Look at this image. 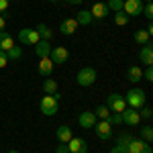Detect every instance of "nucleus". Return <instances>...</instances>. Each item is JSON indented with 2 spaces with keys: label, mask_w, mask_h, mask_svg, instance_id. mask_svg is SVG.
Returning <instances> with one entry per match:
<instances>
[{
  "label": "nucleus",
  "mask_w": 153,
  "mask_h": 153,
  "mask_svg": "<svg viewBox=\"0 0 153 153\" xmlns=\"http://www.w3.org/2000/svg\"><path fill=\"white\" fill-rule=\"evenodd\" d=\"M43 92H45V94H55V92H59L57 82H55L53 78H47V80L43 82Z\"/></svg>",
  "instance_id": "nucleus-24"
},
{
  "label": "nucleus",
  "mask_w": 153,
  "mask_h": 153,
  "mask_svg": "<svg viewBox=\"0 0 153 153\" xmlns=\"http://www.w3.org/2000/svg\"><path fill=\"white\" fill-rule=\"evenodd\" d=\"M68 4H71V6H76V4H82V0H65Z\"/></svg>",
  "instance_id": "nucleus-39"
},
{
  "label": "nucleus",
  "mask_w": 153,
  "mask_h": 153,
  "mask_svg": "<svg viewBox=\"0 0 153 153\" xmlns=\"http://www.w3.org/2000/svg\"><path fill=\"white\" fill-rule=\"evenodd\" d=\"M76 82L78 86H82V88H88V86H92L96 82V70L94 68H82V70L78 71V76H76Z\"/></svg>",
  "instance_id": "nucleus-3"
},
{
  "label": "nucleus",
  "mask_w": 153,
  "mask_h": 153,
  "mask_svg": "<svg viewBox=\"0 0 153 153\" xmlns=\"http://www.w3.org/2000/svg\"><path fill=\"white\" fill-rule=\"evenodd\" d=\"M135 41L139 45H147V43H151V35L145 29H139V31H135Z\"/></svg>",
  "instance_id": "nucleus-23"
},
{
  "label": "nucleus",
  "mask_w": 153,
  "mask_h": 153,
  "mask_svg": "<svg viewBox=\"0 0 153 153\" xmlns=\"http://www.w3.org/2000/svg\"><path fill=\"white\" fill-rule=\"evenodd\" d=\"M131 139H133V137H131L129 133H120V135H118V139H117V143H120V145H129Z\"/></svg>",
  "instance_id": "nucleus-33"
},
{
  "label": "nucleus",
  "mask_w": 153,
  "mask_h": 153,
  "mask_svg": "<svg viewBox=\"0 0 153 153\" xmlns=\"http://www.w3.org/2000/svg\"><path fill=\"white\" fill-rule=\"evenodd\" d=\"M55 153H70V149H68V143H59L57 147H55Z\"/></svg>",
  "instance_id": "nucleus-35"
},
{
  "label": "nucleus",
  "mask_w": 153,
  "mask_h": 153,
  "mask_svg": "<svg viewBox=\"0 0 153 153\" xmlns=\"http://www.w3.org/2000/svg\"><path fill=\"white\" fill-rule=\"evenodd\" d=\"M114 23H117L118 27H125V25L129 23V16H127L123 10H118V12H114Z\"/></svg>",
  "instance_id": "nucleus-29"
},
{
  "label": "nucleus",
  "mask_w": 153,
  "mask_h": 153,
  "mask_svg": "<svg viewBox=\"0 0 153 153\" xmlns=\"http://www.w3.org/2000/svg\"><path fill=\"white\" fill-rule=\"evenodd\" d=\"M94 114H96V118H100V120H108V117H110V108L106 104H102V106H98L94 110Z\"/></svg>",
  "instance_id": "nucleus-26"
},
{
  "label": "nucleus",
  "mask_w": 153,
  "mask_h": 153,
  "mask_svg": "<svg viewBox=\"0 0 153 153\" xmlns=\"http://www.w3.org/2000/svg\"><path fill=\"white\" fill-rule=\"evenodd\" d=\"M127 149H129V153H153L151 145L145 143L143 139H131V143L127 145Z\"/></svg>",
  "instance_id": "nucleus-10"
},
{
  "label": "nucleus",
  "mask_w": 153,
  "mask_h": 153,
  "mask_svg": "<svg viewBox=\"0 0 153 153\" xmlns=\"http://www.w3.org/2000/svg\"><path fill=\"white\" fill-rule=\"evenodd\" d=\"M141 139L145 143H151L153 141V129H151V125H147V127H143V129H141Z\"/></svg>",
  "instance_id": "nucleus-28"
},
{
  "label": "nucleus",
  "mask_w": 153,
  "mask_h": 153,
  "mask_svg": "<svg viewBox=\"0 0 153 153\" xmlns=\"http://www.w3.org/2000/svg\"><path fill=\"white\" fill-rule=\"evenodd\" d=\"M120 118H123V123H125V125H129V127H137V125L141 123L139 110H133V108H129V106L120 112Z\"/></svg>",
  "instance_id": "nucleus-9"
},
{
  "label": "nucleus",
  "mask_w": 153,
  "mask_h": 153,
  "mask_svg": "<svg viewBox=\"0 0 153 153\" xmlns=\"http://www.w3.org/2000/svg\"><path fill=\"white\" fill-rule=\"evenodd\" d=\"M35 29H37V33H39V37H41V39H45V41H51V37H53V31H51V29H49L45 23H39Z\"/></svg>",
  "instance_id": "nucleus-22"
},
{
  "label": "nucleus",
  "mask_w": 153,
  "mask_h": 153,
  "mask_svg": "<svg viewBox=\"0 0 153 153\" xmlns=\"http://www.w3.org/2000/svg\"><path fill=\"white\" fill-rule=\"evenodd\" d=\"M92 14H90V10H80L78 14H76V23H78V27H88V25H92Z\"/></svg>",
  "instance_id": "nucleus-20"
},
{
  "label": "nucleus",
  "mask_w": 153,
  "mask_h": 153,
  "mask_svg": "<svg viewBox=\"0 0 153 153\" xmlns=\"http://www.w3.org/2000/svg\"><path fill=\"white\" fill-rule=\"evenodd\" d=\"M8 4H10V0H0V12L8 10Z\"/></svg>",
  "instance_id": "nucleus-37"
},
{
  "label": "nucleus",
  "mask_w": 153,
  "mask_h": 153,
  "mask_svg": "<svg viewBox=\"0 0 153 153\" xmlns=\"http://www.w3.org/2000/svg\"><path fill=\"white\" fill-rule=\"evenodd\" d=\"M141 14L147 19V21H151V19H153V4H151V2H147V4L143 6V12H141Z\"/></svg>",
  "instance_id": "nucleus-30"
},
{
  "label": "nucleus",
  "mask_w": 153,
  "mask_h": 153,
  "mask_svg": "<svg viewBox=\"0 0 153 153\" xmlns=\"http://www.w3.org/2000/svg\"><path fill=\"white\" fill-rule=\"evenodd\" d=\"M92 129H94L96 137H98L100 141H108V139L112 137V125H110L108 120H100V123H96Z\"/></svg>",
  "instance_id": "nucleus-7"
},
{
  "label": "nucleus",
  "mask_w": 153,
  "mask_h": 153,
  "mask_svg": "<svg viewBox=\"0 0 153 153\" xmlns=\"http://www.w3.org/2000/svg\"><path fill=\"white\" fill-rule=\"evenodd\" d=\"M78 123H80L82 129H92L96 123H98V118H96V114L92 110H84V112H80V117H78Z\"/></svg>",
  "instance_id": "nucleus-11"
},
{
  "label": "nucleus",
  "mask_w": 153,
  "mask_h": 153,
  "mask_svg": "<svg viewBox=\"0 0 153 153\" xmlns=\"http://www.w3.org/2000/svg\"><path fill=\"white\" fill-rule=\"evenodd\" d=\"M10 47H14V39L8 31H0V51H8Z\"/></svg>",
  "instance_id": "nucleus-18"
},
{
  "label": "nucleus",
  "mask_w": 153,
  "mask_h": 153,
  "mask_svg": "<svg viewBox=\"0 0 153 153\" xmlns=\"http://www.w3.org/2000/svg\"><path fill=\"white\" fill-rule=\"evenodd\" d=\"M145 92H143L141 88H131L129 92L125 94V102H127V106L129 108H133V110H139V108H143L145 106Z\"/></svg>",
  "instance_id": "nucleus-1"
},
{
  "label": "nucleus",
  "mask_w": 153,
  "mask_h": 153,
  "mask_svg": "<svg viewBox=\"0 0 153 153\" xmlns=\"http://www.w3.org/2000/svg\"><path fill=\"white\" fill-rule=\"evenodd\" d=\"M76 29H78V23H76V19H65L63 23L59 25V33L65 37H70L76 33Z\"/></svg>",
  "instance_id": "nucleus-15"
},
{
  "label": "nucleus",
  "mask_w": 153,
  "mask_h": 153,
  "mask_svg": "<svg viewBox=\"0 0 153 153\" xmlns=\"http://www.w3.org/2000/svg\"><path fill=\"white\" fill-rule=\"evenodd\" d=\"M37 70H39V74H41L43 78H49L51 71H53V61H51L49 57H39V65H37Z\"/></svg>",
  "instance_id": "nucleus-13"
},
{
  "label": "nucleus",
  "mask_w": 153,
  "mask_h": 153,
  "mask_svg": "<svg viewBox=\"0 0 153 153\" xmlns=\"http://www.w3.org/2000/svg\"><path fill=\"white\" fill-rule=\"evenodd\" d=\"M68 57H70V51H68L65 47H61V45H57V47H51L49 59L53 61V65H61V63H65V61H68Z\"/></svg>",
  "instance_id": "nucleus-8"
},
{
  "label": "nucleus",
  "mask_w": 153,
  "mask_h": 153,
  "mask_svg": "<svg viewBox=\"0 0 153 153\" xmlns=\"http://www.w3.org/2000/svg\"><path fill=\"white\" fill-rule=\"evenodd\" d=\"M123 4H125V0H106V6H108V10H112V12L123 10Z\"/></svg>",
  "instance_id": "nucleus-27"
},
{
  "label": "nucleus",
  "mask_w": 153,
  "mask_h": 153,
  "mask_svg": "<svg viewBox=\"0 0 153 153\" xmlns=\"http://www.w3.org/2000/svg\"><path fill=\"white\" fill-rule=\"evenodd\" d=\"M139 59H141L143 65H153V47H151V43H147V45L141 47V51H139Z\"/></svg>",
  "instance_id": "nucleus-14"
},
{
  "label": "nucleus",
  "mask_w": 153,
  "mask_h": 153,
  "mask_svg": "<svg viewBox=\"0 0 153 153\" xmlns=\"http://www.w3.org/2000/svg\"><path fill=\"white\" fill-rule=\"evenodd\" d=\"M6 63H8L6 51H0V70H2V68H6Z\"/></svg>",
  "instance_id": "nucleus-36"
},
{
  "label": "nucleus",
  "mask_w": 153,
  "mask_h": 153,
  "mask_svg": "<svg viewBox=\"0 0 153 153\" xmlns=\"http://www.w3.org/2000/svg\"><path fill=\"white\" fill-rule=\"evenodd\" d=\"M6 57H8V61H19V59L23 57V49H21V45L10 47L8 51H6Z\"/></svg>",
  "instance_id": "nucleus-25"
},
{
  "label": "nucleus",
  "mask_w": 153,
  "mask_h": 153,
  "mask_svg": "<svg viewBox=\"0 0 153 153\" xmlns=\"http://www.w3.org/2000/svg\"><path fill=\"white\" fill-rule=\"evenodd\" d=\"M39 108H41V112H43L45 117H53L59 110V100L53 94H45L41 98V102H39Z\"/></svg>",
  "instance_id": "nucleus-2"
},
{
  "label": "nucleus",
  "mask_w": 153,
  "mask_h": 153,
  "mask_svg": "<svg viewBox=\"0 0 153 153\" xmlns=\"http://www.w3.org/2000/svg\"><path fill=\"white\" fill-rule=\"evenodd\" d=\"M145 2H153V0H145Z\"/></svg>",
  "instance_id": "nucleus-42"
},
{
  "label": "nucleus",
  "mask_w": 153,
  "mask_h": 153,
  "mask_svg": "<svg viewBox=\"0 0 153 153\" xmlns=\"http://www.w3.org/2000/svg\"><path fill=\"white\" fill-rule=\"evenodd\" d=\"M127 78H129L133 84L141 82V80H143V70H141V65H131V68H129V74H127Z\"/></svg>",
  "instance_id": "nucleus-21"
},
{
  "label": "nucleus",
  "mask_w": 153,
  "mask_h": 153,
  "mask_svg": "<svg viewBox=\"0 0 153 153\" xmlns=\"http://www.w3.org/2000/svg\"><path fill=\"white\" fill-rule=\"evenodd\" d=\"M68 149L70 153H88V143L82 137H71L68 141Z\"/></svg>",
  "instance_id": "nucleus-12"
},
{
  "label": "nucleus",
  "mask_w": 153,
  "mask_h": 153,
  "mask_svg": "<svg viewBox=\"0 0 153 153\" xmlns=\"http://www.w3.org/2000/svg\"><path fill=\"white\" fill-rule=\"evenodd\" d=\"M4 27H6V19L0 14V31H4Z\"/></svg>",
  "instance_id": "nucleus-38"
},
{
  "label": "nucleus",
  "mask_w": 153,
  "mask_h": 153,
  "mask_svg": "<svg viewBox=\"0 0 153 153\" xmlns=\"http://www.w3.org/2000/svg\"><path fill=\"white\" fill-rule=\"evenodd\" d=\"M110 153H129V149H127V145H120V143H114V145L110 147Z\"/></svg>",
  "instance_id": "nucleus-32"
},
{
  "label": "nucleus",
  "mask_w": 153,
  "mask_h": 153,
  "mask_svg": "<svg viewBox=\"0 0 153 153\" xmlns=\"http://www.w3.org/2000/svg\"><path fill=\"white\" fill-rule=\"evenodd\" d=\"M108 12L110 10H108V6H106V2H96V4H92L90 14H92V19H104Z\"/></svg>",
  "instance_id": "nucleus-16"
},
{
  "label": "nucleus",
  "mask_w": 153,
  "mask_h": 153,
  "mask_svg": "<svg viewBox=\"0 0 153 153\" xmlns=\"http://www.w3.org/2000/svg\"><path fill=\"white\" fill-rule=\"evenodd\" d=\"M35 53H37V57H49V53H51V43L45 41V39H41L35 45Z\"/></svg>",
  "instance_id": "nucleus-19"
},
{
  "label": "nucleus",
  "mask_w": 153,
  "mask_h": 153,
  "mask_svg": "<svg viewBox=\"0 0 153 153\" xmlns=\"http://www.w3.org/2000/svg\"><path fill=\"white\" fill-rule=\"evenodd\" d=\"M8 153H19V151H14V149H10V151H8Z\"/></svg>",
  "instance_id": "nucleus-40"
},
{
  "label": "nucleus",
  "mask_w": 153,
  "mask_h": 153,
  "mask_svg": "<svg viewBox=\"0 0 153 153\" xmlns=\"http://www.w3.org/2000/svg\"><path fill=\"white\" fill-rule=\"evenodd\" d=\"M143 80H147V82H151V80H153V68H151V65H147V70L143 71Z\"/></svg>",
  "instance_id": "nucleus-34"
},
{
  "label": "nucleus",
  "mask_w": 153,
  "mask_h": 153,
  "mask_svg": "<svg viewBox=\"0 0 153 153\" xmlns=\"http://www.w3.org/2000/svg\"><path fill=\"white\" fill-rule=\"evenodd\" d=\"M139 117H141V118H147V120H149V118L153 117V110L149 108V106H143V108H139Z\"/></svg>",
  "instance_id": "nucleus-31"
},
{
  "label": "nucleus",
  "mask_w": 153,
  "mask_h": 153,
  "mask_svg": "<svg viewBox=\"0 0 153 153\" xmlns=\"http://www.w3.org/2000/svg\"><path fill=\"white\" fill-rule=\"evenodd\" d=\"M19 41H21V45H37L41 41V37L37 33V29H21Z\"/></svg>",
  "instance_id": "nucleus-6"
},
{
  "label": "nucleus",
  "mask_w": 153,
  "mask_h": 153,
  "mask_svg": "<svg viewBox=\"0 0 153 153\" xmlns=\"http://www.w3.org/2000/svg\"><path fill=\"white\" fill-rule=\"evenodd\" d=\"M143 6H145L143 0H125V4H123V12H125L129 19H131V16H141Z\"/></svg>",
  "instance_id": "nucleus-4"
},
{
  "label": "nucleus",
  "mask_w": 153,
  "mask_h": 153,
  "mask_svg": "<svg viewBox=\"0 0 153 153\" xmlns=\"http://www.w3.org/2000/svg\"><path fill=\"white\" fill-rule=\"evenodd\" d=\"M106 106L110 108V112H117V114H120V112H123V110L127 108V102H125V96H123V94H108Z\"/></svg>",
  "instance_id": "nucleus-5"
},
{
  "label": "nucleus",
  "mask_w": 153,
  "mask_h": 153,
  "mask_svg": "<svg viewBox=\"0 0 153 153\" xmlns=\"http://www.w3.org/2000/svg\"><path fill=\"white\" fill-rule=\"evenodd\" d=\"M49 2H59V0H49Z\"/></svg>",
  "instance_id": "nucleus-41"
},
{
  "label": "nucleus",
  "mask_w": 153,
  "mask_h": 153,
  "mask_svg": "<svg viewBox=\"0 0 153 153\" xmlns=\"http://www.w3.org/2000/svg\"><path fill=\"white\" fill-rule=\"evenodd\" d=\"M55 137H57L59 143H68L71 137H74L71 127H68V125H61V127H57V131H55Z\"/></svg>",
  "instance_id": "nucleus-17"
}]
</instances>
